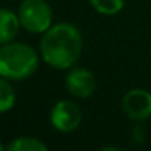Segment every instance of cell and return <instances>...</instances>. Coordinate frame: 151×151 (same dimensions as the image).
I'll use <instances>...</instances> for the list:
<instances>
[{"label": "cell", "mask_w": 151, "mask_h": 151, "mask_svg": "<svg viewBox=\"0 0 151 151\" xmlns=\"http://www.w3.org/2000/svg\"><path fill=\"white\" fill-rule=\"evenodd\" d=\"M20 29H21V24L17 12L0 7V46L15 41Z\"/></svg>", "instance_id": "obj_7"}, {"label": "cell", "mask_w": 151, "mask_h": 151, "mask_svg": "<svg viewBox=\"0 0 151 151\" xmlns=\"http://www.w3.org/2000/svg\"><path fill=\"white\" fill-rule=\"evenodd\" d=\"M17 104V89L10 80L0 76V114H7Z\"/></svg>", "instance_id": "obj_9"}, {"label": "cell", "mask_w": 151, "mask_h": 151, "mask_svg": "<svg viewBox=\"0 0 151 151\" xmlns=\"http://www.w3.org/2000/svg\"><path fill=\"white\" fill-rule=\"evenodd\" d=\"M122 111L133 122H145L151 117V91L145 88H132L122 96Z\"/></svg>", "instance_id": "obj_5"}, {"label": "cell", "mask_w": 151, "mask_h": 151, "mask_svg": "<svg viewBox=\"0 0 151 151\" xmlns=\"http://www.w3.org/2000/svg\"><path fill=\"white\" fill-rule=\"evenodd\" d=\"M5 151H49V148L36 137H18L7 145Z\"/></svg>", "instance_id": "obj_8"}, {"label": "cell", "mask_w": 151, "mask_h": 151, "mask_svg": "<svg viewBox=\"0 0 151 151\" xmlns=\"http://www.w3.org/2000/svg\"><path fill=\"white\" fill-rule=\"evenodd\" d=\"M21 29L31 34H44L54 24V10L47 0H21L18 5Z\"/></svg>", "instance_id": "obj_3"}, {"label": "cell", "mask_w": 151, "mask_h": 151, "mask_svg": "<svg viewBox=\"0 0 151 151\" xmlns=\"http://www.w3.org/2000/svg\"><path fill=\"white\" fill-rule=\"evenodd\" d=\"M65 88L68 94H72L76 99H88L96 93L98 81L91 70L85 67L75 65L67 70L65 75Z\"/></svg>", "instance_id": "obj_6"}, {"label": "cell", "mask_w": 151, "mask_h": 151, "mask_svg": "<svg viewBox=\"0 0 151 151\" xmlns=\"http://www.w3.org/2000/svg\"><path fill=\"white\" fill-rule=\"evenodd\" d=\"M41 60L55 70H68L78 63L83 52V34L68 21L54 23L39 39Z\"/></svg>", "instance_id": "obj_1"}, {"label": "cell", "mask_w": 151, "mask_h": 151, "mask_svg": "<svg viewBox=\"0 0 151 151\" xmlns=\"http://www.w3.org/2000/svg\"><path fill=\"white\" fill-rule=\"evenodd\" d=\"M125 2L127 0H88L93 10L104 17H114L120 13L125 7Z\"/></svg>", "instance_id": "obj_10"}, {"label": "cell", "mask_w": 151, "mask_h": 151, "mask_svg": "<svg viewBox=\"0 0 151 151\" xmlns=\"http://www.w3.org/2000/svg\"><path fill=\"white\" fill-rule=\"evenodd\" d=\"M49 122L54 130L60 133H73L83 122V112L75 101L60 99L50 107Z\"/></svg>", "instance_id": "obj_4"}, {"label": "cell", "mask_w": 151, "mask_h": 151, "mask_svg": "<svg viewBox=\"0 0 151 151\" xmlns=\"http://www.w3.org/2000/svg\"><path fill=\"white\" fill-rule=\"evenodd\" d=\"M99 151H122V150L117 148V146H104V148H101Z\"/></svg>", "instance_id": "obj_11"}, {"label": "cell", "mask_w": 151, "mask_h": 151, "mask_svg": "<svg viewBox=\"0 0 151 151\" xmlns=\"http://www.w3.org/2000/svg\"><path fill=\"white\" fill-rule=\"evenodd\" d=\"M5 148H7V145H4L2 141H0V151H5Z\"/></svg>", "instance_id": "obj_12"}, {"label": "cell", "mask_w": 151, "mask_h": 151, "mask_svg": "<svg viewBox=\"0 0 151 151\" xmlns=\"http://www.w3.org/2000/svg\"><path fill=\"white\" fill-rule=\"evenodd\" d=\"M41 63L39 50L20 41L0 46V76L10 81H23L37 72Z\"/></svg>", "instance_id": "obj_2"}]
</instances>
